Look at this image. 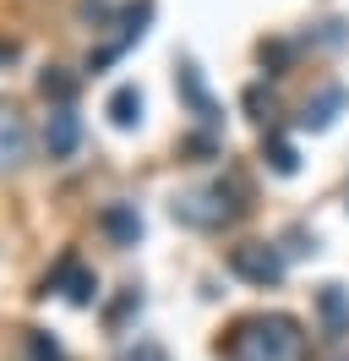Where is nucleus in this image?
Returning <instances> with one entry per match:
<instances>
[{
  "mask_svg": "<svg viewBox=\"0 0 349 361\" xmlns=\"http://www.w3.org/2000/svg\"><path fill=\"white\" fill-rule=\"evenodd\" d=\"M39 93H44V99H55V104H71L77 77H71V71H61V66H49V71L39 77Z\"/></svg>",
  "mask_w": 349,
  "mask_h": 361,
  "instance_id": "nucleus-13",
  "label": "nucleus"
},
{
  "mask_svg": "<svg viewBox=\"0 0 349 361\" xmlns=\"http://www.w3.org/2000/svg\"><path fill=\"white\" fill-rule=\"evenodd\" d=\"M317 317H322V329L333 339L349 334V295H344V285H322V290H317Z\"/></svg>",
  "mask_w": 349,
  "mask_h": 361,
  "instance_id": "nucleus-10",
  "label": "nucleus"
},
{
  "mask_svg": "<svg viewBox=\"0 0 349 361\" xmlns=\"http://www.w3.org/2000/svg\"><path fill=\"white\" fill-rule=\"evenodd\" d=\"M44 290H61L71 307H93V295H99V279H93V269H82V257H77V252H65L61 263L49 269Z\"/></svg>",
  "mask_w": 349,
  "mask_h": 361,
  "instance_id": "nucleus-4",
  "label": "nucleus"
},
{
  "mask_svg": "<svg viewBox=\"0 0 349 361\" xmlns=\"http://www.w3.org/2000/svg\"><path fill=\"white\" fill-rule=\"evenodd\" d=\"M246 110H251V121H267V115H273V93L262 88V82L246 88Z\"/></svg>",
  "mask_w": 349,
  "mask_h": 361,
  "instance_id": "nucleus-15",
  "label": "nucleus"
},
{
  "mask_svg": "<svg viewBox=\"0 0 349 361\" xmlns=\"http://www.w3.org/2000/svg\"><path fill=\"white\" fill-rule=\"evenodd\" d=\"M120 361H170V350H164V345H153V339H137Z\"/></svg>",
  "mask_w": 349,
  "mask_h": 361,
  "instance_id": "nucleus-16",
  "label": "nucleus"
},
{
  "mask_svg": "<svg viewBox=\"0 0 349 361\" xmlns=\"http://www.w3.org/2000/svg\"><path fill=\"white\" fill-rule=\"evenodd\" d=\"M262 159L273 164V176H295V170H300V154H295V142H289V137H279V132L262 137Z\"/></svg>",
  "mask_w": 349,
  "mask_h": 361,
  "instance_id": "nucleus-11",
  "label": "nucleus"
},
{
  "mask_svg": "<svg viewBox=\"0 0 349 361\" xmlns=\"http://www.w3.org/2000/svg\"><path fill=\"white\" fill-rule=\"evenodd\" d=\"M82 17H87V23H104L109 6H104V0H82Z\"/></svg>",
  "mask_w": 349,
  "mask_h": 361,
  "instance_id": "nucleus-18",
  "label": "nucleus"
},
{
  "mask_svg": "<svg viewBox=\"0 0 349 361\" xmlns=\"http://www.w3.org/2000/svg\"><path fill=\"white\" fill-rule=\"evenodd\" d=\"M240 208H246L240 203V186L224 192V180H218L208 192H180V197H174V219L191 225V230H218V225H229Z\"/></svg>",
  "mask_w": 349,
  "mask_h": 361,
  "instance_id": "nucleus-2",
  "label": "nucleus"
},
{
  "mask_svg": "<svg viewBox=\"0 0 349 361\" xmlns=\"http://www.w3.org/2000/svg\"><path fill=\"white\" fill-rule=\"evenodd\" d=\"M229 361H300L305 356V334L289 312H267V317H246L235 323V334L224 339Z\"/></svg>",
  "mask_w": 349,
  "mask_h": 361,
  "instance_id": "nucleus-1",
  "label": "nucleus"
},
{
  "mask_svg": "<svg viewBox=\"0 0 349 361\" xmlns=\"http://www.w3.org/2000/svg\"><path fill=\"white\" fill-rule=\"evenodd\" d=\"M77 142H82V121H77V110H71V104H55L49 121H44V154H49V159H71V154H77Z\"/></svg>",
  "mask_w": 349,
  "mask_h": 361,
  "instance_id": "nucleus-5",
  "label": "nucleus"
},
{
  "mask_svg": "<svg viewBox=\"0 0 349 361\" xmlns=\"http://www.w3.org/2000/svg\"><path fill=\"white\" fill-rule=\"evenodd\" d=\"M180 99H186V104H191V115L196 121H202V126H218V104H213V93L202 88V71L191 66V61H180Z\"/></svg>",
  "mask_w": 349,
  "mask_h": 361,
  "instance_id": "nucleus-8",
  "label": "nucleus"
},
{
  "mask_svg": "<svg viewBox=\"0 0 349 361\" xmlns=\"http://www.w3.org/2000/svg\"><path fill=\"white\" fill-rule=\"evenodd\" d=\"M262 61H267V66H284V61H289V49H284V44H262Z\"/></svg>",
  "mask_w": 349,
  "mask_h": 361,
  "instance_id": "nucleus-19",
  "label": "nucleus"
},
{
  "mask_svg": "<svg viewBox=\"0 0 349 361\" xmlns=\"http://www.w3.org/2000/svg\"><path fill=\"white\" fill-rule=\"evenodd\" d=\"M137 307H142V301H137V290H126L120 301H115V307H109V329H120V317H126V312H137Z\"/></svg>",
  "mask_w": 349,
  "mask_h": 361,
  "instance_id": "nucleus-17",
  "label": "nucleus"
},
{
  "mask_svg": "<svg viewBox=\"0 0 349 361\" xmlns=\"http://www.w3.org/2000/svg\"><path fill=\"white\" fill-rule=\"evenodd\" d=\"M229 269L246 279V285H279L284 279V252L279 247H267V241H240L235 252H229Z\"/></svg>",
  "mask_w": 349,
  "mask_h": 361,
  "instance_id": "nucleus-3",
  "label": "nucleus"
},
{
  "mask_svg": "<svg viewBox=\"0 0 349 361\" xmlns=\"http://www.w3.org/2000/svg\"><path fill=\"white\" fill-rule=\"evenodd\" d=\"M104 110H109V121H115V126L126 132V126H137V121H142V93L126 82V88H115V93H109V104H104Z\"/></svg>",
  "mask_w": 349,
  "mask_h": 361,
  "instance_id": "nucleus-12",
  "label": "nucleus"
},
{
  "mask_svg": "<svg viewBox=\"0 0 349 361\" xmlns=\"http://www.w3.org/2000/svg\"><path fill=\"white\" fill-rule=\"evenodd\" d=\"M27 361H65L61 345L44 334V329H27Z\"/></svg>",
  "mask_w": 349,
  "mask_h": 361,
  "instance_id": "nucleus-14",
  "label": "nucleus"
},
{
  "mask_svg": "<svg viewBox=\"0 0 349 361\" xmlns=\"http://www.w3.org/2000/svg\"><path fill=\"white\" fill-rule=\"evenodd\" d=\"M99 230H104L115 247H137L142 241V214H137V203H109L99 214Z\"/></svg>",
  "mask_w": 349,
  "mask_h": 361,
  "instance_id": "nucleus-7",
  "label": "nucleus"
},
{
  "mask_svg": "<svg viewBox=\"0 0 349 361\" xmlns=\"http://www.w3.org/2000/svg\"><path fill=\"white\" fill-rule=\"evenodd\" d=\"M349 104V88H338V82H327L322 93H311L305 99V110H300V126L305 132H327L333 121H338V110Z\"/></svg>",
  "mask_w": 349,
  "mask_h": 361,
  "instance_id": "nucleus-6",
  "label": "nucleus"
},
{
  "mask_svg": "<svg viewBox=\"0 0 349 361\" xmlns=\"http://www.w3.org/2000/svg\"><path fill=\"white\" fill-rule=\"evenodd\" d=\"M0 61H17V44H11V39H0Z\"/></svg>",
  "mask_w": 349,
  "mask_h": 361,
  "instance_id": "nucleus-20",
  "label": "nucleus"
},
{
  "mask_svg": "<svg viewBox=\"0 0 349 361\" xmlns=\"http://www.w3.org/2000/svg\"><path fill=\"white\" fill-rule=\"evenodd\" d=\"M27 121H22L11 104H0V164H22L27 159Z\"/></svg>",
  "mask_w": 349,
  "mask_h": 361,
  "instance_id": "nucleus-9",
  "label": "nucleus"
}]
</instances>
